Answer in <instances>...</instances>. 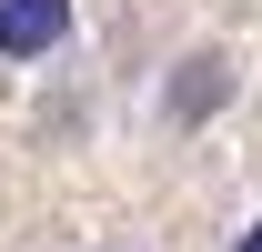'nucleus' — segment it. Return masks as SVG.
Masks as SVG:
<instances>
[{
  "instance_id": "1",
  "label": "nucleus",
  "mask_w": 262,
  "mask_h": 252,
  "mask_svg": "<svg viewBox=\"0 0 262 252\" xmlns=\"http://www.w3.org/2000/svg\"><path fill=\"white\" fill-rule=\"evenodd\" d=\"M71 40V0H0V61H51Z\"/></svg>"
},
{
  "instance_id": "2",
  "label": "nucleus",
  "mask_w": 262,
  "mask_h": 252,
  "mask_svg": "<svg viewBox=\"0 0 262 252\" xmlns=\"http://www.w3.org/2000/svg\"><path fill=\"white\" fill-rule=\"evenodd\" d=\"M222 91H232V61H222V51H192V61H182V81H171V121H202Z\"/></svg>"
},
{
  "instance_id": "3",
  "label": "nucleus",
  "mask_w": 262,
  "mask_h": 252,
  "mask_svg": "<svg viewBox=\"0 0 262 252\" xmlns=\"http://www.w3.org/2000/svg\"><path fill=\"white\" fill-rule=\"evenodd\" d=\"M232 252H262V222H252V232H242V242H232Z\"/></svg>"
}]
</instances>
